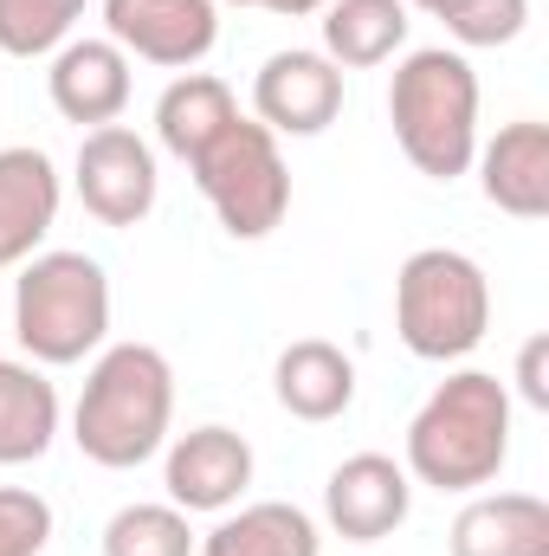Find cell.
I'll list each match as a JSON object with an SVG mask.
<instances>
[{
  "label": "cell",
  "instance_id": "19",
  "mask_svg": "<svg viewBox=\"0 0 549 556\" xmlns=\"http://www.w3.org/2000/svg\"><path fill=\"white\" fill-rule=\"evenodd\" d=\"M323 538H317V518L284 505V498H266V505H246L233 518H220L207 538H201V556H317Z\"/></svg>",
  "mask_w": 549,
  "mask_h": 556
},
{
  "label": "cell",
  "instance_id": "21",
  "mask_svg": "<svg viewBox=\"0 0 549 556\" xmlns=\"http://www.w3.org/2000/svg\"><path fill=\"white\" fill-rule=\"evenodd\" d=\"M78 20H85V0H0V52L46 59L72 39Z\"/></svg>",
  "mask_w": 549,
  "mask_h": 556
},
{
  "label": "cell",
  "instance_id": "25",
  "mask_svg": "<svg viewBox=\"0 0 549 556\" xmlns=\"http://www.w3.org/2000/svg\"><path fill=\"white\" fill-rule=\"evenodd\" d=\"M544 356H549V343H544V337H531V343H524V356H518V389H524V402H531V408H549Z\"/></svg>",
  "mask_w": 549,
  "mask_h": 556
},
{
  "label": "cell",
  "instance_id": "11",
  "mask_svg": "<svg viewBox=\"0 0 549 556\" xmlns=\"http://www.w3.org/2000/svg\"><path fill=\"white\" fill-rule=\"evenodd\" d=\"M46 91H52V111L78 130H104L124 117L130 104V52L111 46V39H65L52 52V72H46Z\"/></svg>",
  "mask_w": 549,
  "mask_h": 556
},
{
  "label": "cell",
  "instance_id": "26",
  "mask_svg": "<svg viewBox=\"0 0 549 556\" xmlns=\"http://www.w3.org/2000/svg\"><path fill=\"white\" fill-rule=\"evenodd\" d=\"M323 7H330V0H278L284 20H304V13H323Z\"/></svg>",
  "mask_w": 549,
  "mask_h": 556
},
{
  "label": "cell",
  "instance_id": "22",
  "mask_svg": "<svg viewBox=\"0 0 549 556\" xmlns=\"http://www.w3.org/2000/svg\"><path fill=\"white\" fill-rule=\"evenodd\" d=\"M104 556H194L181 505H124L104 525Z\"/></svg>",
  "mask_w": 549,
  "mask_h": 556
},
{
  "label": "cell",
  "instance_id": "12",
  "mask_svg": "<svg viewBox=\"0 0 549 556\" xmlns=\"http://www.w3.org/2000/svg\"><path fill=\"white\" fill-rule=\"evenodd\" d=\"M168 505L181 511H227L253 485V446L233 427H194L168 446Z\"/></svg>",
  "mask_w": 549,
  "mask_h": 556
},
{
  "label": "cell",
  "instance_id": "8",
  "mask_svg": "<svg viewBox=\"0 0 549 556\" xmlns=\"http://www.w3.org/2000/svg\"><path fill=\"white\" fill-rule=\"evenodd\" d=\"M111 46L137 52L149 65L188 72L214 52L220 39V7L214 0H104Z\"/></svg>",
  "mask_w": 549,
  "mask_h": 556
},
{
  "label": "cell",
  "instance_id": "10",
  "mask_svg": "<svg viewBox=\"0 0 549 556\" xmlns=\"http://www.w3.org/2000/svg\"><path fill=\"white\" fill-rule=\"evenodd\" d=\"M253 111L272 137H317L343 111V72L310 46L272 52L253 78Z\"/></svg>",
  "mask_w": 549,
  "mask_h": 556
},
{
  "label": "cell",
  "instance_id": "28",
  "mask_svg": "<svg viewBox=\"0 0 549 556\" xmlns=\"http://www.w3.org/2000/svg\"><path fill=\"white\" fill-rule=\"evenodd\" d=\"M233 7H266V13H278V0H233Z\"/></svg>",
  "mask_w": 549,
  "mask_h": 556
},
{
  "label": "cell",
  "instance_id": "17",
  "mask_svg": "<svg viewBox=\"0 0 549 556\" xmlns=\"http://www.w3.org/2000/svg\"><path fill=\"white\" fill-rule=\"evenodd\" d=\"M323 59L336 72H369L388 65L408 46V0H330L323 7Z\"/></svg>",
  "mask_w": 549,
  "mask_h": 556
},
{
  "label": "cell",
  "instance_id": "16",
  "mask_svg": "<svg viewBox=\"0 0 549 556\" xmlns=\"http://www.w3.org/2000/svg\"><path fill=\"white\" fill-rule=\"evenodd\" d=\"M272 389H278V408L291 420H336L356 402V363L323 337H297L278 356Z\"/></svg>",
  "mask_w": 549,
  "mask_h": 556
},
{
  "label": "cell",
  "instance_id": "6",
  "mask_svg": "<svg viewBox=\"0 0 549 556\" xmlns=\"http://www.w3.org/2000/svg\"><path fill=\"white\" fill-rule=\"evenodd\" d=\"M188 168H194V188L207 194V207L220 214V227L233 240H266L291 214V168H284L278 137L266 124L233 117Z\"/></svg>",
  "mask_w": 549,
  "mask_h": 556
},
{
  "label": "cell",
  "instance_id": "9",
  "mask_svg": "<svg viewBox=\"0 0 549 556\" xmlns=\"http://www.w3.org/2000/svg\"><path fill=\"white\" fill-rule=\"evenodd\" d=\"M413 479L388 453H349L323 485V518L343 544H382L408 525Z\"/></svg>",
  "mask_w": 549,
  "mask_h": 556
},
{
  "label": "cell",
  "instance_id": "7",
  "mask_svg": "<svg viewBox=\"0 0 549 556\" xmlns=\"http://www.w3.org/2000/svg\"><path fill=\"white\" fill-rule=\"evenodd\" d=\"M155 194H162L155 149L130 124L85 130V142H78V201H85L91 220H104V227H142L149 207H155Z\"/></svg>",
  "mask_w": 549,
  "mask_h": 556
},
{
  "label": "cell",
  "instance_id": "15",
  "mask_svg": "<svg viewBox=\"0 0 549 556\" xmlns=\"http://www.w3.org/2000/svg\"><path fill=\"white\" fill-rule=\"evenodd\" d=\"M452 556H549V505L537 492H478L452 531Z\"/></svg>",
  "mask_w": 549,
  "mask_h": 556
},
{
  "label": "cell",
  "instance_id": "5",
  "mask_svg": "<svg viewBox=\"0 0 549 556\" xmlns=\"http://www.w3.org/2000/svg\"><path fill=\"white\" fill-rule=\"evenodd\" d=\"M395 330L420 363H459L491 330V278L472 253L420 247L395 273Z\"/></svg>",
  "mask_w": 549,
  "mask_h": 556
},
{
  "label": "cell",
  "instance_id": "27",
  "mask_svg": "<svg viewBox=\"0 0 549 556\" xmlns=\"http://www.w3.org/2000/svg\"><path fill=\"white\" fill-rule=\"evenodd\" d=\"M413 7H426V13H433V20H446V13H452V7H459V0H413Z\"/></svg>",
  "mask_w": 549,
  "mask_h": 556
},
{
  "label": "cell",
  "instance_id": "18",
  "mask_svg": "<svg viewBox=\"0 0 549 556\" xmlns=\"http://www.w3.org/2000/svg\"><path fill=\"white\" fill-rule=\"evenodd\" d=\"M233 117H240L233 85L214 78V72H181V78L155 98V137H162L168 155H181V162H194Z\"/></svg>",
  "mask_w": 549,
  "mask_h": 556
},
{
  "label": "cell",
  "instance_id": "23",
  "mask_svg": "<svg viewBox=\"0 0 549 556\" xmlns=\"http://www.w3.org/2000/svg\"><path fill=\"white\" fill-rule=\"evenodd\" d=\"M531 26V0H459L446 13V33L459 46H511Z\"/></svg>",
  "mask_w": 549,
  "mask_h": 556
},
{
  "label": "cell",
  "instance_id": "24",
  "mask_svg": "<svg viewBox=\"0 0 549 556\" xmlns=\"http://www.w3.org/2000/svg\"><path fill=\"white\" fill-rule=\"evenodd\" d=\"M52 544V505L26 485H0V556H39Z\"/></svg>",
  "mask_w": 549,
  "mask_h": 556
},
{
  "label": "cell",
  "instance_id": "13",
  "mask_svg": "<svg viewBox=\"0 0 549 556\" xmlns=\"http://www.w3.org/2000/svg\"><path fill=\"white\" fill-rule=\"evenodd\" d=\"M472 162H478V188L498 214H511V220L549 214V124H537V117L505 124Z\"/></svg>",
  "mask_w": 549,
  "mask_h": 556
},
{
  "label": "cell",
  "instance_id": "1",
  "mask_svg": "<svg viewBox=\"0 0 549 556\" xmlns=\"http://www.w3.org/2000/svg\"><path fill=\"white\" fill-rule=\"evenodd\" d=\"M175 420V369L155 343H111L91 376L85 395L72 408V440L91 466L104 472H130L142 459L162 453Z\"/></svg>",
  "mask_w": 549,
  "mask_h": 556
},
{
  "label": "cell",
  "instance_id": "2",
  "mask_svg": "<svg viewBox=\"0 0 549 556\" xmlns=\"http://www.w3.org/2000/svg\"><path fill=\"white\" fill-rule=\"evenodd\" d=\"M511 459V389L485 369L446 376L408 420V479L433 492H478Z\"/></svg>",
  "mask_w": 549,
  "mask_h": 556
},
{
  "label": "cell",
  "instance_id": "3",
  "mask_svg": "<svg viewBox=\"0 0 549 556\" xmlns=\"http://www.w3.org/2000/svg\"><path fill=\"white\" fill-rule=\"evenodd\" d=\"M388 124L420 175L459 181L478 155V72L465 52L420 46L395 65L388 85Z\"/></svg>",
  "mask_w": 549,
  "mask_h": 556
},
{
  "label": "cell",
  "instance_id": "4",
  "mask_svg": "<svg viewBox=\"0 0 549 556\" xmlns=\"http://www.w3.org/2000/svg\"><path fill=\"white\" fill-rule=\"evenodd\" d=\"M13 337L33 363H85L111 337V278L91 253H33L13 278Z\"/></svg>",
  "mask_w": 549,
  "mask_h": 556
},
{
  "label": "cell",
  "instance_id": "20",
  "mask_svg": "<svg viewBox=\"0 0 549 556\" xmlns=\"http://www.w3.org/2000/svg\"><path fill=\"white\" fill-rule=\"evenodd\" d=\"M59 433V389L33 369L0 356V466H26Z\"/></svg>",
  "mask_w": 549,
  "mask_h": 556
},
{
  "label": "cell",
  "instance_id": "14",
  "mask_svg": "<svg viewBox=\"0 0 549 556\" xmlns=\"http://www.w3.org/2000/svg\"><path fill=\"white\" fill-rule=\"evenodd\" d=\"M59 220V168L46 149H0V273L26 266Z\"/></svg>",
  "mask_w": 549,
  "mask_h": 556
}]
</instances>
